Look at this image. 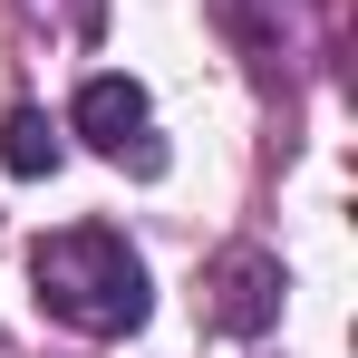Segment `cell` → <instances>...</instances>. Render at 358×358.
Instances as JSON below:
<instances>
[{"label":"cell","mask_w":358,"mask_h":358,"mask_svg":"<svg viewBox=\"0 0 358 358\" xmlns=\"http://www.w3.org/2000/svg\"><path fill=\"white\" fill-rule=\"evenodd\" d=\"M203 310H213V329H233V339H262V329L281 320V262H271L262 242H233V252H213V271H203Z\"/></svg>","instance_id":"3"},{"label":"cell","mask_w":358,"mask_h":358,"mask_svg":"<svg viewBox=\"0 0 358 358\" xmlns=\"http://www.w3.org/2000/svg\"><path fill=\"white\" fill-rule=\"evenodd\" d=\"M68 126L107 155V165H136V175H165V145H155V107H145V87L136 78H87L78 87V107Z\"/></svg>","instance_id":"2"},{"label":"cell","mask_w":358,"mask_h":358,"mask_svg":"<svg viewBox=\"0 0 358 358\" xmlns=\"http://www.w3.org/2000/svg\"><path fill=\"white\" fill-rule=\"evenodd\" d=\"M0 165H10L20 184L59 175V136H49V117H39V107H10V117H0Z\"/></svg>","instance_id":"4"},{"label":"cell","mask_w":358,"mask_h":358,"mask_svg":"<svg viewBox=\"0 0 358 358\" xmlns=\"http://www.w3.org/2000/svg\"><path fill=\"white\" fill-rule=\"evenodd\" d=\"M29 291H39V310H49L59 329H78V339H126V329H145V310H155L145 262H136L126 233H107V223L49 233L29 252Z\"/></svg>","instance_id":"1"}]
</instances>
